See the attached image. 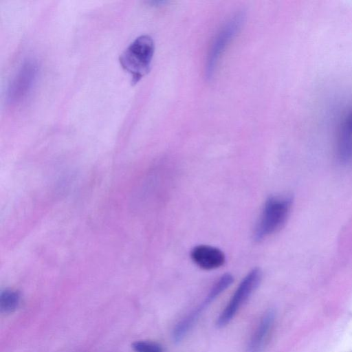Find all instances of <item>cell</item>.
Segmentation results:
<instances>
[{
	"label": "cell",
	"mask_w": 352,
	"mask_h": 352,
	"mask_svg": "<svg viewBox=\"0 0 352 352\" xmlns=\"http://www.w3.org/2000/svg\"><path fill=\"white\" fill-rule=\"evenodd\" d=\"M244 18V14L238 12L232 16L217 34L208 54L206 63V76H213L219 58L228 43L238 31Z\"/></svg>",
	"instance_id": "8992f818"
},
{
	"label": "cell",
	"mask_w": 352,
	"mask_h": 352,
	"mask_svg": "<svg viewBox=\"0 0 352 352\" xmlns=\"http://www.w3.org/2000/svg\"><path fill=\"white\" fill-rule=\"evenodd\" d=\"M230 274H225L213 285L205 298L175 326L172 336L175 342H181L192 329L206 309L232 283Z\"/></svg>",
	"instance_id": "3957f363"
},
{
	"label": "cell",
	"mask_w": 352,
	"mask_h": 352,
	"mask_svg": "<svg viewBox=\"0 0 352 352\" xmlns=\"http://www.w3.org/2000/svg\"><path fill=\"white\" fill-rule=\"evenodd\" d=\"M154 50L153 38L148 35H142L136 38L120 55V65L131 74L133 83L138 82L149 72Z\"/></svg>",
	"instance_id": "6da1fadb"
},
{
	"label": "cell",
	"mask_w": 352,
	"mask_h": 352,
	"mask_svg": "<svg viewBox=\"0 0 352 352\" xmlns=\"http://www.w3.org/2000/svg\"><path fill=\"white\" fill-rule=\"evenodd\" d=\"M291 205L292 199L289 197L268 198L255 228L254 239L261 241L280 229L288 217Z\"/></svg>",
	"instance_id": "7a4b0ae2"
},
{
	"label": "cell",
	"mask_w": 352,
	"mask_h": 352,
	"mask_svg": "<svg viewBox=\"0 0 352 352\" xmlns=\"http://www.w3.org/2000/svg\"><path fill=\"white\" fill-rule=\"evenodd\" d=\"M21 295L19 292L12 289L1 291L0 294V311L3 314H10L19 306Z\"/></svg>",
	"instance_id": "30bf717a"
},
{
	"label": "cell",
	"mask_w": 352,
	"mask_h": 352,
	"mask_svg": "<svg viewBox=\"0 0 352 352\" xmlns=\"http://www.w3.org/2000/svg\"><path fill=\"white\" fill-rule=\"evenodd\" d=\"M190 256L197 266L206 270L218 268L226 261L225 254L220 249L207 245L195 246Z\"/></svg>",
	"instance_id": "ba28073f"
},
{
	"label": "cell",
	"mask_w": 352,
	"mask_h": 352,
	"mask_svg": "<svg viewBox=\"0 0 352 352\" xmlns=\"http://www.w3.org/2000/svg\"><path fill=\"white\" fill-rule=\"evenodd\" d=\"M337 157L344 165L352 164V110L345 118L339 131Z\"/></svg>",
	"instance_id": "9c48e42d"
},
{
	"label": "cell",
	"mask_w": 352,
	"mask_h": 352,
	"mask_svg": "<svg viewBox=\"0 0 352 352\" xmlns=\"http://www.w3.org/2000/svg\"><path fill=\"white\" fill-rule=\"evenodd\" d=\"M38 74L37 63L32 60H25L12 78L7 93L10 104H19L32 93Z\"/></svg>",
	"instance_id": "5b68a950"
},
{
	"label": "cell",
	"mask_w": 352,
	"mask_h": 352,
	"mask_svg": "<svg viewBox=\"0 0 352 352\" xmlns=\"http://www.w3.org/2000/svg\"><path fill=\"white\" fill-rule=\"evenodd\" d=\"M276 318L274 309H270L261 317L248 342L246 352H262L272 334Z\"/></svg>",
	"instance_id": "52a82bcc"
},
{
	"label": "cell",
	"mask_w": 352,
	"mask_h": 352,
	"mask_svg": "<svg viewBox=\"0 0 352 352\" xmlns=\"http://www.w3.org/2000/svg\"><path fill=\"white\" fill-rule=\"evenodd\" d=\"M262 273L259 268L252 270L241 280L223 310L217 319V326L223 327L235 316L244 302L260 284Z\"/></svg>",
	"instance_id": "277c9868"
},
{
	"label": "cell",
	"mask_w": 352,
	"mask_h": 352,
	"mask_svg": "<svg viewBox=\"0 0 352 352\" xmlns=\"http://www.w3.org/2000/svg\"><path fill=\"white\" fill-rule=\"evenodd\" d=\"M135 352H164L162 346L155 342L148 340H138L132 344Z\"/></svg>",
	"instance_id": "8fae6325"
}]
</instances>
